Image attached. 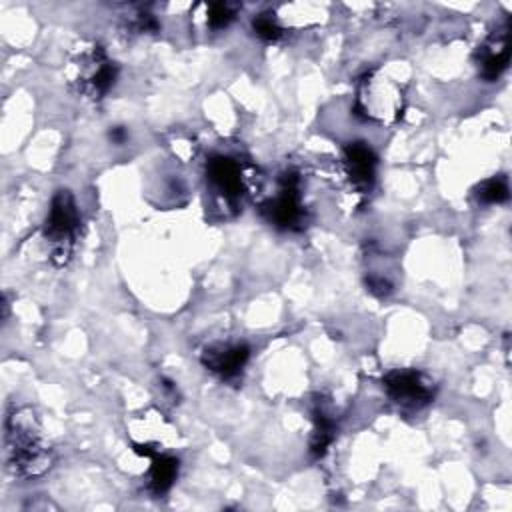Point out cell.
<instances>
[{"mask_svg":"<svg viewBox=\"0 0 512 512\" xmlns=\"http://www.w3.org/2000/svg\"><path fill=\"white\" fill-rule=\"evenodd\" d=\"M382 390L400 410H422L436 396V382L418 368H392L382 376Z\"/></svg>","mask_w":512,"mask_h":512,"instance_id":"6","label":"cell"},{"mask_svg":"<svg viewBox=\"0 0 512 512\" xmlns=\"http://www.w3.org/2000/svg\"><path fill=\"white\" fill-rule=\"evenodd\" d=\"M206 182L208 188L228 204H236L242 200L246 192V176L242 170V164L226 154H212L206 160Z\"/></svg>","mask_w":512,"mask_h":512,"instance_id":"7","label":"cell"},{"mask_svg":"<svg viewBox=\"0 0 512 512\" xmlns=\"http://www.w3.org/2000/svg\"><path fill=\"white\" fill-rule=\"evenodd\" d=\"M4 460L8 472L18 480L40 478L54 466L52 442L30 406H12L6 414Z\"/></svg>","mask_w":512,"mask_h":512,"instance_id":"1","label":"cell"},{"mask_svg":"<svg viewBox=\"0 0 512 512\" xmlns=\"http://www.w3.org/2000/svg\"><path fill=\"white\" fill-rule=\"evenodd\" d=\"M260 214L268 224L286 232H300L306 226V208L302 198L300 176L294 170L280 174L276 192L260 204Z\"/></svg>","mask_w":512,"mask_h":512,"instance_id":"5","label":"cell"},{"mask_svg":"<svg viewBox=\"0 0 512 512\" xmlns=\"http://www.w3.org/2000/svg\"><path fill=\"white\" fill-rule=\"evenodd\" d=\"M108 138L114 146H122V144L128 142V130L124 126H112L108 130Z\"/></svg>","mask_w":512,"mask_h":512,"instance_id":"18","label":"cell"},{"mask_svg":"<svg viewBox=\"0 0 512 512\" xmlns=\"http://www.w3.org/2000/svg\"><path fill=\"white\" fill-rule=\"evenodd\" d=\"M404 110V96L400 86L386 78L378 76L376 70L366 72L356 90L354 112L362 120L378 122V124H392L402 116Z\"/></svg>","mask_w":512,"mask_h":512,"instance_id":"4","label":"cell"},{"mask_svg":"<svg viewBox=\"0 0 512 512\" xmlns=\"http://www.w3.org/2000/svg\"><path fill=\"white\" fill-rule=\"evenodd\" d=\"M238 14V4L230 2H210L204 4V20L210 30H224L228 28Z\"/></svg>","mask_w":512,"mask_h":512,"instance_id":"14","label":"cell"},{"mask_svg":"<svg viewBox=\"0 0 512 512\" xmlns=\"http://www.w3.org/2000/svg\"><path fill=\"white\" fill-rule=\"evenodd\" d=\"M80 226L82 216L74 194L66 188L56 190L42 224V238L48 248V258L56 268L70 262L80 236Z\"/></svg>","mask_w":512,"mask_h":512,"instance_id":"2","label":"cell"},{"mask_svg":"<svg viewBox=\"0 0 512 512\" xmlns=\"http://www.w3.org/2000/svg\"><path fill=\"white\" fill-rule=\"evenodd\" d=\"M474 196L482 204H502L510 198V188L504 176H492L474 188Z\"/></svg>","mask_w":512,"mask_h":512,"instance_id":"13","label":"cell"},{"mask_svg":"<svg viewBox=\"0 0 512 512\" xmlns=\"http://www.w3.org/2000/svg\"><path fill=\"white\" fill-rule=\"evenodd\" d=\"M126 28L136 34H154L160 28V22L148 10H138L132 16H126Z\"/></svg>","mask_w":512,"mask_h":512,"instance_id":"16","label":"cell"},{"mask_svg":"<svg viewBox=\"0 0 512 512\" xmlns=\"http://www.w3.org/2000/svg\"><path fill=\"white\" fill-rule=\"evenodd\" d=\"M474 62L478 68V76L484 82H496L510 62V22L496 26L486 40L476 48Z\"/></svg>","mask_w":512,"mask_h":512,"instance_id":"9","label":"cell"},{"mask_svg":"<svg viewBox=\"0 0 512 512\" xmlns=\"http://www.w3.org/2000/svg\"><path fill=\"white\" fill-rule=\"evenodd\" d=\"M310 416H312V432H310L308 448H310V456L314 460H320L326 456V452L334 444L336 432H338L336 412L326 394L318 392L314 396L310 406Z\"/></svg>","mask_w":512,"mask_h":512,"instance_id":"12","label":"cell"},{"mask_svg":"<svg viewBox=\"0 0 512 512\" xmlns=\"http://www.w3.org/2000/svg\"><path fill=\"white\" fill-rule=\"evenodd\" d=\"M118 72V64L108 56L104 46L96 42L76 48L66 68L70 86L92 102H100L114 88Z\"/></svg>","mask_w":512,"mask_h":512,"instance_id":"3","label":"cell"},{"mask_svg":"<svg viewBox=\"0 0 512 512\" xmlns=\"http://www.w3.org/2000/svg\"><path fill=\"white\" fill-rule=\"evenodd\" d=\"M366 290H370L374 296H386L392 292V282L384 276L378 274H370L366 278Z\"/></svg>","mask_w":512,"mask_h":512,"instance_id":"17","label":"cell"},{"mask_svg":"<svg viewBox=\"0 0 512 512\" xmlns=\"http://www.w3.org/2000/svg\"><path fill=\"white\" fill-rule=\"evenodd\" d=\"M376 164L378 158L374 150L368 146V142L354 140L348 142L342 150V168L346 180L358 194H366L372 190L376 180Z\"/></svg>","mask_w":512,"mask_h":512,"instance_id":"11","label":"cell"},{"mask_svg":"<svg viewBox=\"0 0 512 512\" xmlns=\"http://www.w3.org/2000/svg\"><path fill=\"white\" fill-rule=\"evenodd\" d=\"M248 360L250 346L246 342H212L200 352V364L224 382L238 380Z\"/></svg>","mask_w":512,"mask_h":512,"instance_id":"8","label":"cell"},{"mask_svg":"<svg viewBox=\"0 0 512 512\" xmlns=\"http://www.w3.org/2000/svg\"><path fill=\"white\" fill-rule=\"evenodd\" d=\"M132 448L136 454H140L148 460V470L144 476L146 492L152 494L154 498L168 494L178 478L180 460L174 454L162 452L154 444H132Z\"/></svg>","mask_w":512,"mask_h":512,"instance_id":"10","label":"cell"},{"mask_svg":"<svg viewBox=\"0 0 512 512\" xmlns=\"http://www.w3.org/2000/svg\"><path fill=\"white\" fill-rule=\"evenodd\" d=\"M252 32L258 36L262 42H278L286 30L280 26L276 16L272 12H260L252 18Z\"/></svg>","mask_w":512,"mask_h":512,"instance_id":"15","label":"cell"}]
</instances>
